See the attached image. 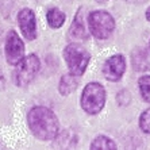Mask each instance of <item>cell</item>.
<instances>
[{"mask_svg": "<svg viewBox=\"0 0 150 150\" xmlns=\"http://www.w3.org/2000/svg\"><path fill=\"white\" fill-rule=\"evenodd\" d=\"M27 123L33 135L39 141H53L58 135V118L47 107L37 105L31 108L27 114Z\"/></svg>", "mask_w": 150, "mask_h": 150, "instance_id": "obj_1", "label": "cell"}, {"mask_svg": "<svg viewBox=\"0 0 150 150\" xmlns=\"http://www.w3.org/2000/svg\"><path fill=\"white\" fill-rule=\"evenodd\" d=\"M81 108L88 115H98L105 104V89L100 83H88L81 93Z\"/></svg>", "mask_w": 150, "mask_h": 150, "instance_id": "obj_2", "label": "cell"}, {"mask_svg": "<svg viewBox=\"0 0 150 150\" xmlns=\"http://www.w3.org/2000/svg\"><path fill=\"white\" fill-rule=\"evenodd\" d=\"M62 54L70 73L76 74V76L84 74V72L88 68L91 56L83 46L79 45V43H74V42L69 43V45L65 46Z\"/></svg>", "mask_w": 150, "mask_h": 150, "instance_id": "obj_3", "label": "cell"}, {"mask_svg": "<svg viewBox=\"0 0 150 150\" xmlns=\"http://www.w3.org/2000/svg\"><path fill=\"white\" fill-rule=\"evenodd\" d=\"M115 28V21L110 12L104 10L92 11L88 15V30L98 39H107Z\"/></svg>", "mask_w": 150, "mask_h": 150, "instance_id": "obj_4", "label": "cell"}, {"mask_svg": "<svg viewBox=\"0 0 150 150\" xmlns=\"http://www.w3.org/2000/svg\"><path fill=\"white\" fill-rule=\"evenodd\" d=\"M39 67H41V62H39L38 56L28 54V56L23 57L15 65V70L12 74L14 83L18 87H27L38 74Z\"/></svg>", "mask_w": 150, "mask_h": 150, "instance_id": "obj_5", "label": "cell"}, {"mask_svg": "<svg viewBox=\"0 0 150 150\" xmlns=\"http://www.w3.org/2000/svg\"><path fill=\"white\" fill-rule=\"evenodd\" d=\"M4 53L10 65H16L25 57V43L16 31L10 30L4 43Z\"/></svg>", "mask_w": 150, "mask_h": 150, "instance_id": "obj_6", "label": "cell"}, {"mask_svg": "<svg viewBox=\"0 0 150 150\" xmlns=\"http://www.w3.org/2000/svg\"><path fill=\"white\" fill-rule=\"evenodd\" d=\"M126 72V59L122 54H114L103 65V74L108 81L116 83L123 77Z\"/></svg>", "mask_w": 150, "mask_h": 150, "instance_id": "obj_7", "label": "cell"}, {"mask_svg": "<svg viewBox=\"0 0 150 150\" xmlns=\"http://www.w3.org/2000/svg\"><path fill=\"white\" fill-rule=\"evenodd\" d=\"M18 23L21 27L22 35L28 41L37 38V21L34 11L30 8H22L18 14Z\"/></svg>", "mask_w": 150, "mask_h": 150, "instance_id": "obj_8", "label": "cell"}, {"mask_svg": "<svg viewBox=\"0 0 150 150\" xmlns=\"http://www.w3.org/2000/svg\"><path fill=\"white\" fill-rule=\"evenodd\" d=\"M131 62L137 72H147L150 70V50L145 47H138L134 50L131 56Z\"/></svg>", "mask_w": 150, "mask_h": 150, "instance_id": "obj_9", "label": "cell"}, {"mask_svg": "<svg viewBox=\"0 0 150 150\" xmlns=\"http://www.w3.org/2000/svg\"><path fill=\"white\" fill-rule=\"evenodd\" d=\"M76 74L73 73H68V74H64L61 77V80H59V84H58V91L59 93L62 95V96H68L70 95L72 92H74L79 87V80H77Z\"/></svg>", "mask_w": 150, "mask_h": 150, "instance_id": "obj_10", "label": "cell"}, {"mask_svg": "<svg viewBox=\"0 0 150 150\" xmlns=\"http://www.w3.org/2000/svg\"><path fill=\"white\" fill-rule=\"evenodd\" d=\"M88 31L85 26L83 25V19H81V15L80 12L76 14L74 16L73 22H72V25H70V28H69V35L72 38H77V39H84L87 37Z\"/></svg>", "mask_w": 150, "mask_h": 150, "instance_id": "obj_11", "label": "cell"}, {"mask_svg": "<svg viewBox=\"0 0 150 150\" xmlns=\"http://www.w3.org/2000/svg\"><path fill=\"white\" fill-rule=\"evenodd\" d=\"M46 19H47V23L52 28H59L65 23L67 16L59 8H50L46 14Z\"/></svg>", "mask_w": 150, "mask_h": 150, "instance_id": "obj_12", "label": "cell"}, {"mask_svg": "<svg viewBox=\"0 0 150 150\" xmlns=\"http://www.w3.org/2000/svg\"><path fill=\"white\" fill-rule=\"evenodd\" d=\"M91 149L92 150H98V149H104V150H115L118 149L116 143L112 139H110L108 137L105 135H98L93 141L91 142Z\"/></svg>", "mask_w": 150, "mask_h": 150, "instance_id": "obj_13", "label": "cell"}, {"mask_svg": "<svg viewBox=\"0 0 150 150\" xmlns=\"http://www.w3.org/2000/svg\"><path fill=\"white\" fill-rule=\"evenodd\" d=\"M138 88L143 100L146 103H150V74L142 76L138 80Z\"/></svg>", "mask_w": 150, "mask_h": 150, "instance_id": "obj_14", "label": "cell"}, {"mask_svg": "<svg viewBox=\"0 0 150 150\" xmlns=\"http://www.w3.org/2000/svg\"><path fill=\"white\" fill-rule=\"evenodd\" d=\"M139 129L145 134H150V107L142 111L139 116Z\"/></svg>", "mask_w": 150, "mask_h": 150, "instance_id": "obj_15", "label": "cell"}, {"mask_svg": "<svg viewBox=\"0 0 150 150\" xmlns=\"http://www.w3.org/2000/svg\"><path fill=\"white\" fill-rule=\"evenodd\" d=\"M145 16H146V19H147V22L150 23V6L147 7V10H146V12H145Z\"/></svg>", "mask_w": 150, "mask_h": 150, "instance_id": "obj_16", "label": "cell"}, {"mask_svg": "<svg viewBox=\"0 0 150 150\" xmlns=\"http://www.w3.org/2000/svg\"><path fill=\"white\" fill-rule=\"evenodd\" d=\"M98 3H105V1H108V0H96Z\"/></svg>", "mask_w": 150, "mask_h": 150, "instance_id": "obj_17", "label": "cell"}, {"mask_svg": "<svg viewBox=\"0 0 150 150\" xmlns=\"http://www.w3.org/2000/svg\"><path fill=\"white\" fill-rule=\"evenodd\" d=\"M149 50H150V41H149Z\"/></svg>", "mask_w": 150, "mask_h": 150, "instance_id": "obj_18", "label": "cell"}]
</instances>
